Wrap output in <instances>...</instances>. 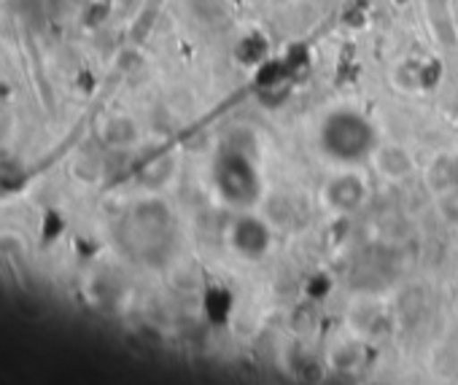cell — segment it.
Returning <instances> with one entry per match:
<instances>
[{"instance_id": "1", "label": "cell", "mask_w": 458, "mask_h": 385, "mask_svg": "<svg viewBox=\"0 0 458 385\" xmlns=\"http://www.w3.org/2000/svg\"><path fill=\"white\" fill-rule=\"evenodd\" d=\"M377 146L380 140H377L375 124L364 113L351 111V108L332 111L318 127L321 154L345 167L372 159Z\"/></svg>"}, {"instance_id": "2", "label": "cell", "mask_w": 458, "mask_h": 385, "mask_svg": "<svg viewBox=\"0 0 458 385\" xmlns=\"http://www.w3.org/2000/svg\"><path fill=\"white\" fill-rule=\"evenodd\" d=\"M213 188L224 205L251 211L265 197V175L257 156L241 146H226L213 162Z\"/></svg>"}, {"instance_id": "3", "label": "cell", "mask_w": 458, "mask_h": 385, "mask_svg": "<svg viewBox=\"0 0 458 385\" xmlns=\"http://www.w3.org/2000/svg\"><path fill=\"white\" fill-rule=\"evenodd\" d=\"M127 230H130V248L138 254L140 262L162 264L170 259L178 235V222L165 203L159 200L138 203L127 216Z\"/></svg>"}, {"instance_id": "4", "label": "cell", "mask_w": 458, "mask_h": 385, "mask_svg": "<svg viewBox=\"0 0 458 385\" xmlns=\"http://www.w3.org/2000/svg\"><path fill=\"white\" fill-rule=\"evenodd\" d=\"M369 197V183L353 170H343L321 186V203L332 213H353Z\"/></svg>"}, {"instance_id": "5", "label": "cell", "mask_w": 458, "mask_h": 385, "mask_svg": "<svg viewBox=\"0 0 458 385\" xmlns=\"http://www.w3.org/2000/svg\"><path fill=\"white\" fill-rule=\"evenodd\" d=\"M273 246V232L265 219L241 216L229 227V248L243 259H262Z\"/></svg>"}, {"instance_id": "6", "label": "cell", "mask_w": 458, "mask_h": 385, "mask_svg": "<svg viewBox=\"0 0 458 385\" xmlns=\"http://www.w3.org/2000/svg\"><path fill=\"white\" fill-rule=\"evenodd\" d=\"M98 138H100L103 146H108L114 151H124V148H132L140 140V127L127 113H111V116H106L100 121Z\"/></svg>"}, {"instance_id": "7", "label": "cell", "mask_w": 458, "mask_h": 385, "mask_svg": "<svg viewBox=\"0 0 458 385\" xmlns=\"http://www.w3.org/2000/svg\"><path fill=\"white\" fill-rule=\"evenodd\" d=\"M372 162L377 172L388 180H404L415 167L412 156L402 146H377V151L372 154Z\"/></svg>"}, {"instance_id": "8", "label": "cell", "mask_w": 458, "mask_h": 385, "mask_svg": "<svg viewBox=\"0 0 458 385\" xmlns=\"http://www.w3.org/2000/svg\"><path fill=\"white\" fill-rule=\"evenodd\" d=\"M175 156H162V159H154V164H148L146 167V172H143V180L148 183V186H162V183H167L173 175H175Z\"/></svg>"}]
</instances>
